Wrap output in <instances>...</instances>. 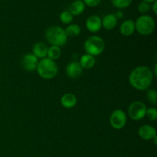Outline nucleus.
Returning <instances> with one entry per match:
<instances>
[{
  "label": "nucleus",
  "mask_w": 157,
  "mask_h": 157,
  "mask_svg": "<svg viewBox=\"0 0 157 157\" xmlns=\"http://www.w3.org/2000/svg\"><path fill=\"white\" fill-rule=\"evenodd\" d=\"M153 71L147 66H139L133 69L129 76V83L136 90H147L153 81Z\"/></svg>",
  "instance_id": "f257e3e1"
},
{
  "label": "nucleus",
  "mask_w": 157,
  "mask_h": 157,
  "mask_svg": "<svg viewBox=\"0 0 157 157\" xmlns=\"http://www.w3.org/2000/svg\"><path fill=\"white\" fill-rule=\"evenodd\" d=\"M36 69L38 75L41 78L46 80L54 78L58 72V64L55 61H52L48 58H42L41 61H38Z\"/></svg>",
  "instance_id": "f03ea898"
},
{
  "label": "nucleus",
  "mask_w": 157,
  "mask_h": 157,
  "mask_svg": "<svg viewBox=\"0 0 157 157\" xmlns=\"http://www.w3.org/2000/svg\"><path fill=\"white\" fill-rule=\"evenodd\" d=\"M45 38L49 44L58 47L64 45L67 41L65 31L60 26L49 27L45 32Z\"/></svg>",
  "instance_id": "7ed1b4c3"
},
{
  "label": "nucleus",
  "mask_w": 157,
  "mask_h": 157,
  "mask_svg": "<svg viewBox=\"0 0 157 157\" xmlns=\"http://www.w3.org/2000/svg\"><path fill=\"white\" fill-rule=\"evenodd\" d=\"M86 54L98 56L101 55L105 49V42L102 38L99 36H90L85 41L84 44Z\"/></svg>",
  "instance_id": "20e7f679"
},
{
  "label": "nucleus",
  "mask_w": 157,
  "mask_h": 157,
  "mask_svg": "<svg viewBox=\"0 0 157 157\" xmlns=\"http://www.w3.org/2000/svg\"><path fill=\"white\" fill-rule=\"evenodd\" d=\"M156 22L153 17L148 15H143L135 21V28L138 33L142 35H149L153 32Z\"/></svg>",
  "instance_id": "39448f33"
},
{
  "label": "nucleus",
  "mask_w": 157,
  "mask_h": 157,
  "mask_svg": "<svg viewBox=\"0 0 157 157\" xmlns=\"http://www.w3.org/2000/svg\"><path fill=\"white\" fill-rule=\"evenodd\" d=\"M147 106L142 101H134L130 105L128 114L133 121H140L145 117Z\"/></svg>",
  "instance_id": "423d86ee"
},
{
  "label": "nucleus",
  "mask_w": 157,
  "mask_h": 157,
  "mask_svg": "<svg viewBox=\"0 0 157 157\" xmlns=\"http://www.w3.org/2000/svg\"><path fill=\"white\" fill-rule=\"evenodd\" d=\"M127 117L125 112L122 110H115L112 112L110 117V123L111 127L115 130H121L127 124Z\"/></svg>",
  "instance_id": "0eeeda50"
},
{
  "label": "nucleus",
  "mask_w": 157,
  "mask_h": 157,
  "mask_svg": "<svg viewBox=\"0 0 157 157\" xmlns=\"http://www.w3.org/2000/svg\"><path fill=\"white\" fill-rule=\"evenodd\" d=\"M38 64V58L32 53H28L23 56L21 60V64L25 70L28 71H32L37 68Z\"/></svg>",
  "instance_id": "6e6552de"
},
{
  "label": "nucleus",
  "mask_w": 157,
  "mask_h": 157,
  "mask_svg": "<svg viewBox=\"0 0 157 157\" xmlns=\"http://www.w3.org/2000/svg\"><path fill=\"white\" fill-rule=\"evenodd\" d=\"M138 135L144 140H151L156 137V130L153 126L145 124L141 126L138 130Z\"/></svg>",
  "instance_id": "1a4fd4ad"
},
{
  "label": "nucleus",
  "mask_w": 157,
  "mask_h": 157,
  "mask_svg": "<svg viewBox=\"0 0 157 157\" xmlns=\"http://www.w3.org/2000/svg\"><path fill=\"white\" fill-rule=\"evenodd\" d=\"M86 28L90 32L93 33L98 32L102 28L101 18L98 15H90L86 20Z\"/></svg>",
  "instance_id": "9d476101"
},
{
  "label": "nucleus",
  "mask_w": 157,
  "mask_h": 157,
  "mask_svg": "<svg viewBox=\"0 0 157 157\" xmlns=\"http://www.w3.org/2000/svg\"><path fill=\"white\" fill-rule=\"evenodd\" d=\"M83 68L81 67V64L79 62L77 61H72V62L69 63L66 67V73L69 78H72V79H75L81 76L82 74Z\"/></svg>",
  "instance_id": "9b49d317"
},
{
  "label": "nucleus",
  "mask_w": 157,
  "mask_h": 157,
  "mask_svg": "<svg viewBox=\"0 0 157 157\" xmlns=\"http://www.w3.org/2000/svg\"><path fill=\"white\" fill-rule=\"evenodd\" d=\"M48 47L47 44L42 41H39V42L35 43L32 48V54L35 56H36L38 58H47V53H48Z\"/></svg>",
  "instance_id": "f8f14e48"
},
{
  "label": "nucleus",
  "mask_w": 157,
  "mask_h": 157,
  "mask_svg": "<svg viewBox=\"0 0 157 157\" xmlns=\"http://www.w3.org/2000/svg\"><path fill=\"white\" fill-rule=\"evenodd\" d=\"M136 31V28H135V21L133 20L128 19L124 21L122 24L121 25L120 27V32H121V35L124 36L129 37L130 35H133L134 32Z\"/></svg>",
  "instance_id": "ddd939ff"
},
{
  "label": "nucleus",
  "mask_w": 157,
  "mask_h": 157,
  "mask_svg": "<svg viewBox=\"0 0 157 157\" xmlns=\"http://www.w3.org/2000/svg\"><path fill=\"white\" fill-rule=\"evenodd\" d=\"M78 103L77 97L72 93H66L61 98V104L64 108L71 109L76 106Z\"/></svg>",
  "instance_id": "4468645a"
},
{
  "label": "nucleus",
  "mask_w": 157,
  "mask_h": 157,
  "mask_svg": "<svg viewBox=\"0 0 157 157\" xmlns=\"http://www.w3.org/2000/svg\"><path fill=\"white\" fill-rule=\"evenodd\" d=\"M101 21H102V26L106 30H112L116 27L117 24V18L114 14H108L103 18Z\"/></svg>",
  "instance_id": "2eb2a0df"
},
{
  "label": "nucleus",
  "mask_w": 157,
  "mask_h": 157,
  "mask_svg": "<svg viewBox=\"0 0 157 157\" xmlns=\"http://www.w3.org/2000/svg\"><path fill=\"white\" fill-rule=\"evenodd\" d=\"M95 63L96 61L94 57L88 54L83 55L80 58L79 64L83 69H91L95 65Z\"/></svg>",
  "instance_id": "dca6fc26"
},
{
  "label": "nucleus",
  "mask_w": 157,
  "mask_h": 157,
  "mask_svg": "<svg viewBox=\"0 0 157 157\" xmlns=\"http://www.w3.org/2000/svg\"><path fill=\"white\" fill-rule=\"evenodd\" d=\"M84 9H85V5L84 2L81 0H76L70 6L69 12L71 13L73 16H77V15H81L84 12Z\"/></svg>",
  "instance_id": "f3484780"
},
{
  "label": "nucleus",
  "mask_w": 157,
  "mask_h": 157,
  "mask_svg": "<svg viewBox=\"0 0 157 157\" xmlns=\"http://www.w3.org/2000/svg\"><path fill=\"white\" fill-rule=\"evenodd\" d=\"M64 31H65L66 35L67 36V38L68 37H71V38L78 37L79 36L81 32V27L77 24L68 25V26L64 29Z\"/></svg>",
  "instance_id": "a211bd4d"
},
{
  "label": "nucleus",
  "mask_w": 157,
  "mask_h": 157,
  "mask_svg": "<svg viewBox=\"0 0 157 157\" xmlns=\"http://www.w3.org/2000/svg\"><path fill=\"white\" fill-rule=\"evenodd\" d=\"M61 50L60 47L58 46L52 45L50 48L48 49V53H47V58L49 59L52 60V61H56L58 58L61 57Z\"/></svg>",
  "instance_id": "6ab92c4d"
},
{
  "label": "nucleus",
  "mask_w": 157,
  "mask_h": 157,
  "mask_svg": "<svg viewBox=\"0 0 157 157\" xmlns=\"http://www.w3.org/2000/svg\"><path fill=\"white\" fill-rule=\"evenodd\" d=\"M73 17L74 16L69 11H64L60 14L59 18L61 22L66 25H69L73 21Z\"/></svg>",
  "instance_id": "aec40b11"
},
{
  "label": "nucleus",
  "mask_w": 157,
  "mask_h": 157,
  "mask_svg": "<svg viewBox=\"0 0 157 157\" xmlns=\"http://www.w3.org/2000/svg\"><path fill=\"white\" fill-rule=\"evenodd\" d=\"M133 0H111L113 6L117 9H125L129 7Z\"/></svg>",
  "instance_id": "412c9836"
},
{
  "label": "nucleus",
  "mask_w": 157,
  "mask_h": 157,
  "mask_svg": "<svg viewBox=\"0 0 157 157\" xmlns=\"http://www.w3.org/2000/svg\"><path fill=\"white\" fill-rule=\"evenodd\" d=\"M147 99L149 102L153 104V105L157 104V92L155 89H150L147 93Z\"/></svg>",
  "instance_id": "4be33fe9"
},
{
  "label": "nucleus",
  "mask_w": 157,
  "mask_h": 157,
  "mask_svg": "<svg viewBox=\"0 0 157 157\" xmlns=\"http://www.w3.org/2000/svg\"><path fill=\"white\" fill-rule=\"evenodd\" d=\"M146 116L148 117L150 121H156L157 119V110L155 107H150L147 109Z\"/></svg>",
  "instance_id": "5701e85b"
},
{
  "label": "nucleus",
  "mask_w": 157,
  "mask_h": 157,
  "mask_svg": "<svg viewBox=\"0 0 157 157\" xmlns=\"http://www.w3.org/2000/svg\"><path fill=\"white\" fill-rule=\"evenodd\" d=\"M137 9L140 13H146L150 9V5L146 2H140L137 6Z\"/></svg>",
  "instance_id": "b1692460"
},
{
  "label": "nucleus",
  "mask_w": 157,
  "mask_h": 157,
  "mask_svg": "<svg viewBox=\"0 0 157 157\" xmlns=\"http://www.w3.org/2000/svg\"><path fill=\"white\" fill-rule=\"evenodd\" d=\"M84 3L85 6L89 7H95L101 3V0H84Z\"/></svg>",
  "instance_id": "393cba45"
},
{
  "label": "nucleus",
  "mask_w": 157,
  "mask_h": 157,
  "mask_svg": "<svg viewBox=\"0 0 157 157\" xmlns=\"http://www.w3.org/2000/svg\"><path fill=\"white\" fill-rule=\"evenodd\" d=\"M152 9L155 14H157V1H155L154 2L152 3Z\"/></svg>",
  "instance_id": "a878e982"
},
{
  "label": "nucleus",
  "mask_w": 157,
  "mask_h": 157,
  "mask_svg": "<svg viewBox=\"0 0 157 157\" xmlns=\"http://www.w3.org/2000/svg\"><path fill=\"white\" fill-rule=\"evenodd\" d=\"M115 16L117 17V19L118 18H122L123 16H124V13H123L122 12H121V11H118V12L115 14Z\"/></svg>",
  "instance_id": "bb28decb"
},
{
  "label": "nucleus",
  "mask_w": 157,
  "mask_h": 157,
  "mask_svg": "<svg viewBox=\"0 0 157 157\" xmlns=\"http://www.w3.org/2000/svg\"><path fill=\"white\" fill-rule=\"evenodd\" d=\"M156 68H157V64H155V66H154V71L153 72V75H154V76H157V70H156Z\"/></svg>",
  "instance_id": "cd10ccee"
},
{
  "label": "nucleus",
  "mask_w": 157,
  "mask_h": 157,
  "mask_svg": "<svg viewBox=\"0 0 157 157\" xmlns=\"http://www.w3.org/2000/svg\"><path fill=\"white\" fill-rule=\"evenodd\" d=\"M143 1L144 2H147V3H149V4H150V3H153V2H154L155 1H156V0H143Z\"/></svg>",
  "instance_id": "c85d7f7f"
}]
</instances>
